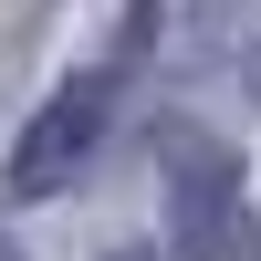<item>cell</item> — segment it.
I'll use <instances>...</instances> for the list:
<instances>
[{
	"instance_id": "1",
	"label": "cell",
	"mask_w": 261,
	"mask_h": 261,
	"mask_svg": "<svg viewBox=\"0 0 261 261\" xmlns=\"http://www.w3.org/2000/svg\"><path fill=\"white\" fill-rule=\"evenodd\" d=\"M178 251L188 261H251L241 167H230L209 136H178Z\"/></svg>"
},
{
	"instance_id": "2",
	"label": "cell",
	"mask_w": 261,
	"mask_h": 261,
	"mask_svg": "<svg viewBox=\"0 0 261 261\" xmlns=\"http://www.w3.org/2000/svg\"><path fill=\"white\" fill-rule=\"evenodd\" d=\"M105 94H115V73H84L73 94H53L32 115V136H21V157H11V188H21V199H42V188H63L84 167V146H94V125H105Z\"/></svg>"
},
{
	"instance_id": "3",
	"label": "cell",
	"mask_w": 261,
	"mask_h": 261,
	"mask_svg": "<svg viewBox=\"0 0 261 261\" xmlns=\"http://www.w3.org/2000/svg\"><path fill=\"white\" fill-rule=\"evenodd\" d=\"M115 261H146V251H115Z\"/></svg>"
}]
</instances>
